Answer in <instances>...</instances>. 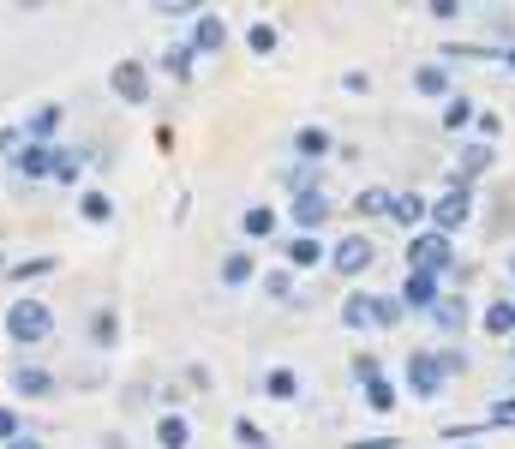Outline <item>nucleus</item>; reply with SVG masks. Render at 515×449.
<instances>
[{
	"label": "nucleus",
	"mask_w": 515,
	"mask_h": 449,
	"mask_svg": "<svg viewBox=\"0 0 515 449\" xmlns=\"http://www.w3.org/2000/svg\"><path fill=\"white\" fill-rule=\"evenodd\" d=\"M264 294H270V300H300V294H294V276H288V270H270V276H264Z\"/></svg>",
	"instance_id": "obj_31"
},
{
	"label": "nucleus",
	"mask_w": 515,
	"mask_h": 449,
	"mask_svg": "<svg viewBox=\"0 0 515 449\" xmlns=\"http://www.w3.org/2000/svg\"><path fill=\"white\" fill-rule=\"evenodd\" d=\"M432 318H438V330H468V300H438Z\"/></svg>",
	"instance_id": "obj_23"
},
{
	"label": "nucleus",
	"mask_w": 515,
	"mask_h": 449,
	"mask_svg": "<svg viewBox=\"0 0 515 449\" xmlns=\"http://www.w3.org/2000/svg\"><path fill=\"white\" fill-rule=\"evenodd\" d=\"M408 390H414V396H444V366H438V354H414V360H408Z\"/></svg>",
	"instance_id": "obj_6"
},
{
	"label": "nucleus",
	"mask_w": 515,
	"mask_h": 449,
	"mask_svg": "<svg viewBox=\"0 0 515 449\" xmlns=\"http://www.w3.org/2000/svg\"><path fill=\"white\" fill-rule=\"evenodd\" d=\"M234 438H240V449H270V438H264L252 420H234Z\"/></svg>",
	"instance_id": "obj_33"
},
{
	"label": "nucleus",
	"mask_w": 515,
	"mask_h": 449,
	"mask_svg": "<svg viewBox=\"0 0 515 449\" xmlns=\"http://www.w3.org/2000/svg\"><path fill=\"white\" fill-rule=\"evenodd\" d=\"M162 72H168V78H192V42L162 48Z\"/></svg>",
	"instance_id": "obj_19"
},
{
	"label": "nucleus",
	"mask_w": 515,
	"mask_h": 449,
	"mask_svg": "<svg viewBox=\"0 0 515 449\" xmlns=\"http://www.w3.org/2000/svg\"><path fill=\"white\" fill-rule=\"evenodd\" d=\"M12 390H24V396H48L54 378H48L42 366H18V372H12Z\"/></svg>",
	"instance_id": "obj_17"
},
{
	"label": "nucleus",
	"mask_w": 515,
	"mask_h": 449,
	"mask_svg": "<svg viewBox=\"0 0 515 449\" xmlns=\"http://www.w3.org/2000/svg\"><path fill=\"white\" fill-rule=\"evenodd\" d=\"M330 264H336L342 276H360V270H372V240H366V234H348V240H336Z\"/></svg>",
	"instance_id": "obj_5"
},
{
	"label": "nucleus",
	"mask_w": 515,
	"mask_h": 449,
	"mask_svg": "<svg viewBox=\"0 0 515 449\" xmlns=\"http://www.w3.org/2000/svg\"><path fill=\"white\" fill-rule=\"evenodd\" d=\"M486 330H492V336H510L515 330V300H492V306H486Z\"/></svg>",
	"instance_id": "obj_24"
},
{
	"label": "nucleus",
	"mask_w": 515,
	"mask_h": 449,
	"mask_svg": "<svg viewBox=\"0 0 515 449\" xmlns=\"http://www.w3.org/2000/svg\"><path fill=\"white\" fill-rule=\"evenodd\" d=\"M222 282H228V288H240V282H252V252H246V246H234V252L222 258Z\"/></svg>",
	"instance_id": "obj_16"
},
{
	"label": "nucleus",
	"mask_w": 515,
	"mask_h": 449,
	"mask_svg": "<svg viewBox=\"0 0 515 449\" xmlns=\"http://www.w3.org/2000/svg\"><path fill=\"white\" fill-rule=\"evenodd\" d=\"M390 198H396V192H384V186H366V192L354 198V210H360V216H390Z\"/></svg>",
	"instance_id": "obj_26"
},
{
	"label": "nucleus",
	"mask_w": 515,
	"mask_h": 449,
	"mask_svg": "<svg viewBox=\"0 0 515 449\" xmlns=\"http://www.w3.org/2000/svg\"><path fill=\"white\" fill-rule=\"evenodd\" d=\"M468 120H474V102H468V96H450V102H444V126H450V132H462Z\"/></svg>",
	"instance_id": "obj_28"
},
{
	"label": "nucleus",
	"mask_w": 515,
	"mask_h": 449,
	"mask_svg": "<svg viewBox=\"0 0 515 449\" xmlns=\"http://www.w3.org/2000/svg\"><path fill=\"white\" fill-rule=\"evenodd\" d=\"M0 438H6V444L18 438V414H12V408H0Z\"/></svg>",
	"instance_id": "obj_39"
},
{
	"label": "nucleus",
	"mask_w": 515,
	"mask_h": 449,
	"mask_svg": "<svg viewBox=\"0 0 515 449\" xmlns=\"http://www.w3.org/2000/svg\"><path fill=\"white\" fill-rule=\"evenodd\" d=\"M78 168H84V150H66V144H54V180H78Z\"/></svg>",
	"instance_id": "obj_25"
},
{
	"label": "nucleus",
	"mask_w": 515,
	"mask_h": 449,
	"mask_svg": "<svg viewBox=\"0 0 515 449\" xmlns=\"http://www.w3.org/2000/svg\"><path fill=\"white\" fill-rule=\"evenodd\" d=\"M108 84H114L120 102H144V96H150V72H144L138 60H120V66L108 72Z\"/></svg>",
	"instance_id": "obj_4"
},
{
	"label": "nucleus",
	"mask_w": 515,
	"mask_h": 449,
	"mask_svg": "<svg viewBox=\"0 0 515 449\" xmlns=\"http://www.w3.org/2000/svg\"><path fill=\"white\" fill-rule=\"evenodd\" d=\"M54 120H60V108H36V120L24 126V138H30V144H48V132H54Z\"/></svg>",
	"instance_id": "obj_29"
},
{
	"label": "nucleus",
	"mask_w": 515,
	"mask_h": 449,
	"mask_svg": "<svg viewBox=\"0 0 515 449\" xmlns=\"http://www.w3.org/2000/svg\"><path fill=\"white\" fill-rule=\"evenodd\" d=\"M456 449H480V444H456Z\"/></svg>",
	"instance_id": "obj_43"
},
{
	"label": "nucleus",
	"mask_w": 515,
	"mask_h": 449,
	"mask_svg": "<svg viewBox=\"0 0 515 449\" xmlns=\"http://www.w3.org/2000/svg\"><path fill=\"white\" fill-rule=\"evenodd\" d=\"M408 270L444 276V270H456V246H450L444 234H414V240H408Z\"/></svg>",
	"instance_id": "obj_2"
},
{
	"label": "nucleus",
	"mask_w": 515,
	"mask_h": 449,
	"mask_svg": "<svg viewBox=\"0 0 515 449\" xmlns=\"http://www.w3.org/2000/svg\"><path fill=\"white\" fill-rule=\"evenodd\" d=\"M156 444H162V449H186V444H192L186 420H180V414H162V420H156Z\"/></svg>",
	"instance_id": "obj_15"
},
{
	"label": "nucleus",
	"mask_w": 515,
	"mask_h": 449,
	"mask_svg": "<svg viewBox=\"0 0 515 449\" xmlns=\"http://www.w3.org/2000/svg\"><path fill=\"white\" fill-rule=\"evenodd\" d=\"M12 162H18L24 180H42V174H54V144H30V138H24V144L12 150Z\"/></svg>",
	"instance_id": "obj_7"
},
{
	"label": "nucleus",
	"mask_w": 515,
	"mask_h": 449,
	"mask_svg": "<svg viewBox=\"0 0 515 449\" xmlns=\"http://www.w3.org/2000/svg\"><path fill=\"white\" fill-rule=\"evenodd\" d=\"M510 276H515V258H510Z\"/></svg>",
	"instance_id": "obj_44"
},
{
	"label": "nucleus",
	"mask_w": 515,
	"mask_h": 449,
	"mask_svg": "<svg viewBox=\"0 0 515 449\" xmlns=\"http://www.w3.org/2000/svg\"><path fill=\"white\" fill-rule=\"evenodd\" d=\"M54 270V258H30V264H12V276L18 282H30V276H48Z\"/></svg>",
	"instance_id": "obj_35"
},
{
	"label": "nucleus",
	"mask_w": 515,
	"mask_h": 449,
	"mask_svg": "<svg viewBox=\"0 0 515 449\" xmlns=\"http://www.w3.org/2000/svg\"><path fill=\"white\" fill-rule=\"evenodd\" d=\"M402 318V300H372V324H396Z\"/></svg>",
	"instance_id": "obj_36"
},
{
	"label": "nucleus",
	"mask_w": 515,
	"mask_h": 449,
	"mask_svg": "<svg viewBox=\"0 0 515 449\" xmlns=\"http://www.w3.org/2000/svg\"><path fill=\"white\" fill-rule=\"evenodd\" d=\"M216 48H228V24H222L216 12H198V24H192V54H216Z\"/></svg>",
	"instance_id": "obj_8"
},
{
	"label": "nucleus",
	"mask_w": 515,
	"mask_h": 449,
	"mask_svg": "<svg viewBox=\"0 0 515 449\" xmlns=\"http://www.w3.org/2000/svg\"><path fill=\"white\" fill-rule=\"evenodd\" d=\"M6 449H42V444H36V438H24V432H18V438H12V444H6Z\"/></svg>",
	"instance_id": "obj_41"
},
{
	"label": "nucleus",
	"mask_w": 515,
	"mask_h": 449,
	"mask_svg": "<svg viewBox=\"0 0 515 449\" xmlns=\"http://www.w3.org/2000/svg\"><path fill=\"white\" fill-rule=\"evenodd\" d=\"M318 258H324V246H318V234H294V240H288V264H294V270H312Z\"/></svg>",
	"instance_id": "obj_14"
},
{
	"label": "nucleus",
	"mask_w": 515,
	"mask_h": 449,
	"mask_svg": "<svg viewBox=\"0 0 515 449\" xmlns=\"http://www.w3.org/2000/svg\"><path fill=\"white\" fill-rule=\"evenodd\" d=\"M438 366H444V378H456V372H468V354H462V348H444Z\"/></svg>",
	"instance_id": "obj_37"
},
{
	"label": "nucleus",
	"mask_w": 515,
	"mask_h": 449,
	"mask_svg": "<svg viewBox=\"0 0 515 449\" xmlns=\"http://www.w3.org/2000/svg\"><path fill=\"white\" fill-rule=\"evenodd\" d=\"M90 336H96V348H108L114 342V312H96L90 318Z\"/></svg>",
	"instance_id": "obj_34"
},
{
	"label": "nucleus",
	"mask_w": 515,
	"mask_h": 449,
	"mask_svg": "<svg viewBox=\"0 0 515 449\" xmlns=\"http://www.w3.org/2000/svg\"><path fill=\"white\" fill-rule=\"evenodd\" d=\"M414 90H426V96H450V72L432 60V66H420V72H414Z\"/></svg>",
	"instance_id": "obj_20"
},
{
	"label": "nucleus",
	"mask_w": 515,
	"mask_h": 449,
	"mask_svg": "<svg viewBox=\"0 0 515 449\" xmlns=\"http://www.w3.org/2000/svg\"><path fill=\"white\" fill-rule=\"evenodd\" d=\"M264 396H276V402H294V396H300V378H294L288 366H276V372H264Z\"/></svg>",
	"instance_id": "obj_18"
},
{
	"label": "nucleus",
	"mask_w": 515,
	"mask_h": 449,
	"mask_svg": "<svg viewBox=\"0 0 515 449\" xmlns=\"http://www.w3.org/2000/svg\"><path fill=\"white\" fill-rule=\"evenodd\" d=\"M366 402H372L378 414H390V408H396V390H390L384 378H372V384H366Z\"/></svg>",
	"instance_id": "obj_32"
},
{
	"label": "nucleus",
	"mask_w": 515,
	"mask_h": 449,
	"mask_svg": "<svg viewBox=\"0 0 515 449\" xmlns=\"http://www.w3.org/2000/svg\"><path fill=\"white\" fill-rule=\"evenodd\" d=\"M294 156H306V162L330 156V132H324V126H300V132H294Z\"/></svg>",
	"instance_id": "obj_11"
},
{
	"label": "nucleus",
	"mask_w": 515,
	"mask_h": 449,
	"mask_svg": "<svg viewBox=\"0 0 515 449\" xmlns=\"http://www.w3.org/2000/svg\"><path fill=\"white\" fill-rule=\"evenodd\" d=\"M246 42H252V54H276V42H282V36H276V24H264V18H258V24L246 30Z\"/></svg>",
	"instance_id": "obj_27"
},
{
	"label": "nucleus",
	"mask_w": 515,
	"mask_h": 449,
	"mask_svg": "<svg viewBox=\"0 0 515 449\" xmlns=\"http://www.w3.org/2000/svg\"><path fill=\"white\" fill-rule=\"evenodd\" d=\"M390 216H396L402 228H414V222H426V216H432V204H426V198H414V192H396V198H390Z\"/></svg>",
	"instance_id": "obj_13"
},
{
	"label": "nucleus",
	"mask_w": 515,
	"mask_h": 449,
	"mask_svg": "<svg viewBox=\"0 0 515 449\" xmlns=\"http://www.w3.org/2000/svg\"><path fill=\"white\" fill-rule=\"evenodd\" d=\"M492 168V144H468L462 150V162H456V186H468L474 174H486Z\"/></svg>",
	"instance_id": "obj_12"
},
{
	"label": "nucleus",
	"mask_w": 515,
	"mask_h": 449,
	"mask_svg": "<svg viewBox=\"0 0 515 449\" xmlns=\"http://www.w3.org/2000/svg\"><path fill=\"white\" fill-rule=\"evenodd\" d=\"M444 294H438V276H420V270H408V282H402V306H414V312H432Z\"/></svg>",
	"instance_id": "obj_10"
},
{
	"label": "nucleus",
	"mask_w": 515,
	"mask_h": 449,
	"mask_svg": "<svg viewBox=\"0 0 515 449\" xmlns=\"http://www.w3.org/2000/svg\"><path fill=\"white\" fill-rule=\"evenodd\" d=\"M240 228H246L252 240H264V234H276V210H270V204H252V210L240 216Z\"/></svg>",
	"instance_id": "obj_21"
},
{
	"label": "nucleus",
	"mask_w": 515,
	"mask_h": 449,
	"mask_svg": "<svg viewBox=\"0 0 515 449\" xmlns=\"http://www.w3.org/2000/svg\"><path fill=\"white\" fill-rule=\"evenodd\" d=\"M78 210H84L90 222H108V216H114V198H108V192H84V198H78Z\"/></svg>",
	"instance_id": "obj_30"
},
{
	"label": "nucleus",
	"mask_w": 515,
	"mask_h": 449,
	"mask_svg": "<svg viewBox=\"0 0 515 449\" xmlns=\"http://www.w3.org/2000/svg\"><path fill=\"white\" fill-rule=\"evenodd\" d=\"M6 336H12V342H24V348L48 342V336H54L48 306H42V300H12V312H6Z\"/></svg>",
	"instance_id": "obj_1"
},
{
	"label": "nucleus",
	"mask_w": 515,
	"mask_h": 449,
	"mask_svg": "<svg viewBox=\"0 0 515 449\" xmlns=\"http://www.w3.org/2000/svg\"><path fill=\"white\" fill-rule=\"evenodd\" d=\"M342 324H348V330H366V324H372V294H348V300H342Z\"/></svg>",
	"instance_id": "obj_22"
},
{
	"label": "nucleus",
	"mask_w": 515,
	"mask_h": 449,
	"mask_svg": "<svg viewBox=\"0 0 515 449\" xmlns=\"http://www.w3.org/2000/svg\"><path fill=\"white\" fill-rule=\"evenodd\" d=\"M12 144H24V132H12V126H0V150H12Z\"/></svg>",
	"instance_id": "obj_40"
},
{
	"label": "nucleus",
	"mask_w": 515,
	"mask_h": 449,
	"mask_svg": "<svg viewBox=\"0 0 515 449\" xmlns=\"http://www.w3.org/2000/svg\"><path fill=\"white\" fill-rule=\"evenodd\" d=\"M324 216H330V198H324L318 186H306V192L294 198V222H300V234H312V228H324Z\"/></svg>",
	"instance_id": "obj_9"
},
{
	"label": "nucleus",
	"mask_w": 515,
	"mask_h": 449,
	"mask_svg": "<svg viewBox=\"0 0 515 449\" xmlns=\"http://www.w3.org/2000/svg\"><path fill=\"white\" fill-rule=\"evenodd\" d=\"M468 216H474V198H468V186H456V192H444V198L432 204V222H438L432 234H444V240H450V234H456Z\"/></svg>",
	"instance_id": "obj_3"
},
{
	"label": "nucleus",
	"mask_w": 515,
	"mask_h": 449,
	"mask_svg": "<svg viewBox=\"0 0 515 449\" xmlns=\"http://www.w3.org/2000/svg\"><path fill=\"white\" fill-rule=\"evenodd\" d=\"M354 378L372 384V378H378V360H372V354H354Z\"/></svg>",
	"instance_id": "obj_38"
},
{
	"label": "nucleus",
	"mask_w": 515,
	"mask_h": 449,
	"mask_svg": "<svg viewBox=\"0 0 515 449\" xmlns=\"http://www.w3.org/2000/svg\"><path fill=\"white\" fill-rule=\"evenodd\" d=\"M510 72H515V48H510Z\"/></svg>",
	"instance_id": "obj_42"
}]
</instances>
